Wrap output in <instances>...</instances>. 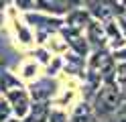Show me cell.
Instances as JSON below:
<instances>
[{
	"label": "cell",
	"instance_id": "30bf717a",
	"mask_svg": "<svg viewBox=\"0 0 126 122\" xmlns=\"http://www.w3.org/2000/svg\"><path fill=\"white\" fill-rule=\"evenodd\" d=\"M49 116H51V112H49V108H47L45 102L35 104V108H33V122H49Z\"/></svg>",
	"mask_w": 126,
	"mask_h": 122
},
{
	"label": "cell",
	"instance_id": "8992f818",
	"mask_svg": "<svg viewBox=\"0 0 126 122\" xmlns=\"http://www.w3.org/2000/svg\"><path fill=\"white\" fill-rule=\"evenodd\" d=\"M35 10H43L55 16H65L71 6L67 4V0H35Z\"/></svg>",
	"mask_w": 126,
	"mask_h": 122
},
{
	"label": "cell",
	"instance_id": "d6986e66",
	"mask_svg": "<svg viewBox=\"0 0 126 122\" xmlns=\"http://www.w3.org/2000/svg\"><path fill=\"white\" fill-rule=\"evenodd\" d=\"M124 14H126V8H124Z\"/></svg>",
	"mask_w": 126,
	"mask_h": 122
},
{
	"label": "cell",
	"instance_id": "ba28073f",
	"mask_svg": "<svg viewBox=\"0 0 126 122\" xmlns=\"http://www.w3.org/2000/svg\"><path fill=\"white\" fill-rule=\"evenodd\" d=\"M94 116H96V112H94V108L90 104H77L75 110L71 114V122H94Z\"/></svg>",
	"mask_w": 126,
	"mask_h": 122
},
{
	"label": "cell",
	"instance_id": "5b68a950",
	"mask_svg": "<svg viewBox=\"0 0 126 122\" xmlns=\"http://www.w3.org/2000/svg\"><path fill=\"white\" fill-rule=\"evenodd\" d=\"M83 35H85V41H88V45H90L92 51H96V49H106V45H108V33H106L102 20L92 18L88 22V27H85Z\"/></svg>",
	"mask_w": 126,
	"mask_h": 122
},
{
	"label": "cell",
	"instance_id": "9a60e30c",
	"mask_svg": "<svg viewBox=\"0 0 126 122\" xmlns=\"http://www.w3.org/2000/svg\"><path fill=\"white\" fill-rule=\"evenodd\" d=\"M112 55H114V59H116V61H126V43H124L120 49H116Z\"/></svg>",
	"mask_w": 126,
	"mask_h": 122
},
{
	"label": "cell",
	"instance_id": "7a4b0ae2",
	"mask_svg": "<svg viewBox=\"0 0 126 122\" xmlns=\"http://www.w3.org/2000/svg\"><path fill=\"white\" fill-rule=\"evenodd\" d=\"M25 20L31 29H35V33L39 35V39H45V37H51V35H57V33L63 29V16H55L49 12H43V10H29L25 12Z\"/></svg>",
	"mask_w": 126,
	"mask_h": 122
},
{
	"label": "cell",
	"instance_id": "9c48e42d",
	"mask_svg": "<svg viewBox=\"0 0 126 122\" xmlns=\"http://www.w3.org/2000/svg\"><path fill=\"white\" fill-rule=\"evenodd\" d=\"M51 94H53V84H51L49 79L37 81V84L33 86V92H31V96H33L37 102H45Z\"/></svg>",
	"mask_w": 126,
	"mask_h": 122
},
{
	"label": "cell",
	"instance_id": "4fadbf2b",
	"mask_svg": "<svg viewBox=\"0 0 126 122\" xmlns=\"http://www.w3.org/2000/svg\"><path fill=\"white\" fill-rule=\"evenodd\" d=\"M110 118H112V122H126V106H120Z\"/></svg>",
	"mask_w": 126,
	"mask_h": 122
},
{
	"label": "cell",
	"instance_id": "6da1fadb",
	"mask_svg": "<svg viewBox=\"0 0 126 122\" xmlns=\"http://www.w3.org/2000/svg\"><path fill=\"white\" fill-rule=\"evenodd\" d=\"M122 106V94L114 79H106L102 86H98V92L94 96L92 108L98 116H112Z\"/></svg>",
	"mask_w": 126,
	"mask_h": 122
},
{
	"label": "cell",
	"instance_id": "3957f363",
	"mask_svg": "<svg viewBox=\"0 0 126 122\" xmlns=\"http://www.w3.org/2000/svg\"><path fill=\"white\" fill-rule=\"evenodd\" d=\"M114 67H116V59L114 55L106 51V49H96L92 51L90 55V61H88V73L92 79H112L110 73H114Z\"/></svg>",
	"mask_w": 126,
	"mask_h": 122
},
{
	"label": "cell",
	"instance_id": "277c9868",
	"mask_svg": "<svg viewBox=\"0 0 126 122\" xmlns=\"http://www.w3.org/2000/svg\"><path fill=\"white\" fill-rule=\"evenodd\" d=\"M4 96L8 100L10 108H12V114L18 118H25L27 114L31 112V96L25 87H20L18 84H14L10 87L4 89Z\"/></svg>",
	"mask_w": 126,
	"mask_h": 122
},
{
	"label": "cell",
	"instance_id": "52a82bcc",
	"mask_svg": "<svg viewBox=\"0 0 126 122\" xmlns=\"http://www.w3.org/2000/svg\"><path fill=\"white\" fill-rule=\"evenodd\" d=\"M10 10H12V16H14V20H12V29H14V33H16L18 41H20V43H25V45H31V43H33V39H35V35H33V31H31V27L27 24V20L22 22V20L16 18V8H10Z\"/></svg>",
	"mask_w": 126,
	"mask_h": 122
},
{
	"label": "cell",
	"instance_id": "7c38bea8",
	"mask_svg": "<svg viewBox=\"0 0 126 122\" xmlns=\"http://www.w3.org/2000/svg\"><path fill=\"white\" fill-rule=\"evenodd\" d=\"M10 114H12L10 104H8V100H6V98H2V100H0V122H6Z\"/></svg>",
	"mask_w": 126,
	"mask_h": 122
},
{
	"label": "cell",
	"instance_id": "8fae6325",
	"mask_svg": "<svg viewBox=\"0 0 126 122\" xmlns=\"http://www.w3.org/2000/svg\"><path fill=\"white\" fill-rule=\"evenodd\" d=\"M6 2H8V6H14L20 12L35 10V0H6Z\"/></svg>",
	"mask_w": 126,
	"mask_h": 122
},
{
	"label": "cell",
	"instance_id": "2e32d148",
	"mask_svg": "<svg viewBox=\"0 0 126 122\" xmlns=\"http://www.w3.org/2000/svg\"><path fill=\"white\" fill-rule=\"evenodd\" d=\"M6 10H8V2H6V0H0V24L6 18Z\"/></svg>",
	"mask_w": 126,
	"mask_h": 122
},
{
	"label": "cell",
	"instance_id": "5bb4252c",
	"mask_svg": "<svg viewBox=\"0 0 126 122\" xmlns=\"http://www.w3.org/2000/svg\"><path fill=\"white\" fill-rule=\"evenodd\" d=\"M35 73H37V63H27L25 69H22V75L25 77H33Z\"/></svg>",
	"mask_w": 126,
	"mask_h": 122
},
{
	"label": "cell",
	"instance_id": "ac0fdd59",
	"mask_svg": "<svg viewBox=\"0 0 126 122\" xmlns=\"http://www.w3.org/2000/svg\"><path fill=\"white\" fill-rule=\"evenodd\" d=\"M67 4L71 8H77V6H83V0H67Z\"/></svg>",
	"mask_w": 126,
	"mask_h": 122
},
{
	"label": "cell",
	"instance_id": "e0dca14e",
	"mask_svg": "<svg viewBox=\"0 0 126 122\" xmlns=\"http://www.w3.org/2000/svg\"><path fill=\"white\" fill-rule=\"evenodd\" d=\"M116 20H118V24H120V31H122V35L126 39V14H118Z\"/></svg>",
	"mask_w": 126,
	"mask_h": 122
}]
</instances>
